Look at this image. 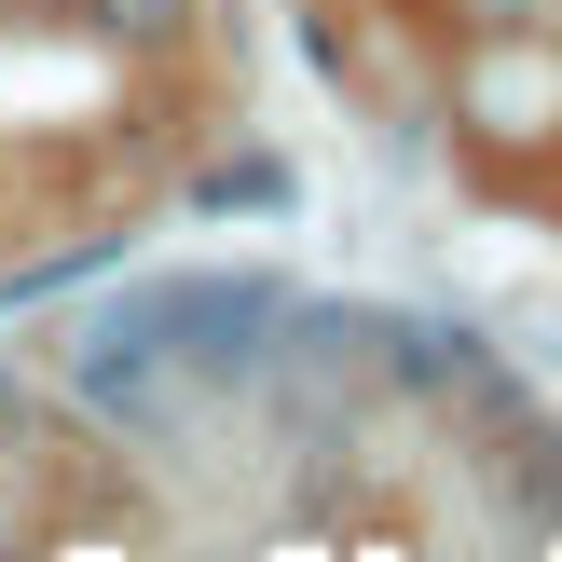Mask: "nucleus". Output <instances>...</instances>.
<instances>
[{
    "label": "nucleus",
    "mask_w": 562,
    "mask_h": 562,
    "mask_svg": "<svg viewBox=\"0 0 562 562\" xmlns=\"http://www.w3.org/2000/svg\"><path fill=\"white\" fill-rule=\"evenodd\" d=\"M69 384L110 412V426H165V344L137 329V302H124L110 329H82V344H69Z\"/></svg>",
    "instance_id": "obj_3"
},
{
    "label": "nucleus",
    "mask_w": 562,
    "mask_h": 562,
    "mask_svg": "<svg viewBox=\"0 0 562 562\" xmlns=\"http://www.w3.org/2000/svg\"><path fill=\"white\" fill-rule=\"evenodd\" d=\"M137 329H151L179 371L234 384V371H261V357L289 344V289H274V274H165V289H137Z\"/></svg>",
    "instance_id": "obj_1"
},
{
    "label": "nucleus",
    "mask_w": 562,
    "mask_h": 562,
    "mask_svg": "<svg viewBox=\"0 0 562 562\" xmlns=\"http://www.w3.org/2000/svg\"><path fill=\"white\" fill-rule=\"evenodd\" d=\"M206 206H289V165H261V151H247V165H206Z\"/></svg>",
    "instance_id": "obj_5"
},
{
    "label": "nucleus",
    "mask_w": 562,
    "mask_h": 562,
    "mask_svg": "<svg viewBox=\"0 0 562 562\" xmlns=\"http://www.w3.org/2000/svg\"><path fill=\"white\" fill-rule=\"evenodd\" d=\"M82 27H110V42H165L179 27V0H69Z\"/></svg>",
    "instance_id": "obj_6"
},
{
    "label": "nucleus",
    "mask_w": 562,
    "mask_h": 562,
    "mask_svg": "<svg viewBox=\"0 0 562 562\" xmlns=\"http://www.w3.org/2000/svg\"><path fill=\"white\" fill-rule=\"evenodd\" d=\"M371 357L412 384V398H453V412H481V426L508 412V371H494L453 316H371Z\"/></svg>",
    "instance_id": "obj_2"
},
{
    "label": "nucleus",
    "mask_w": 562,
    "mask_h": 562,
    "mask_svg": "<svg viewBox=\"0 0 562 562\" xmlns=\"http://www.w3.org/2000/svg\"><path fill=\"white\" fill-rule=\"evenodd\" d=\"M494 481H508L521 508H536L549 536H562V439H549V426H536V412H521V398L494 412Z\"/></svg>",
    "instance_id": "obj_4"
}]
</instances>
